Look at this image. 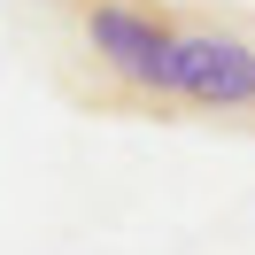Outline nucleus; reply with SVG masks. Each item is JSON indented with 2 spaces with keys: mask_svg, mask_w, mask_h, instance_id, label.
Returning <instances> with one entry per match:
<instances>
[{
  "mask_svg": "<svg viewBox=\"0 0 255 255\" xmlns=\"http://www.w3.org/2000/svg\"><path fill=\"white\" fill-rule=\"evenodd\" d=\"M170 39H178V23L147 16L131 0H85V47H93V62L131 101H147V109H170L178 101L170 93Z\"/></svg>",
  "mask_w": 255,
  "mask_h": 255,
  "instance_id": "1",
  "label": "nucleus"
},
{
  "mask_svg": "<svg viewBox=\"0 0 255 255\" xmlns=\"http://www.w3.org/2000/svg\"><path fill=\"white\" fill-rule=\"evenodd\" d=\"M170 93L209 116H255V47L240 31H217V23H178Z\"/></svg>",
  "mask_w": 255,
  "mask_h": 255,
  "instance_id": "2",
  "label": "nucleus"
}]
</instances>
